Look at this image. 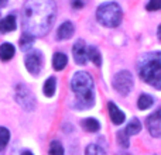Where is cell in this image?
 <instances>
[{"mask_svg": "<svg viewBox=\"0 0 161 155\" xmlns=\"http://www.w3.org/2000/svg\"><path fill=\"white\" fill-rule=\"evenodd\" d=\"M57 14L54 0H27L23 10L24 33L36 37H44L51 30Z\"/></svg>", "mask_w": 161, "mask_h": 155, "instance_id": "6da1fadb", "label": "cell"}, {"mask_svg": "<svg viewBox=\"0 0 161 155\" xmlns=\"http://www.w3.org/2000/svg\"><path fill=\"white\" fill-rule=\"evenodd\" d=\"M71 89L75 93L74 107L78 110H86L95 104V86L93 79L88 72H76L71 79Z\"/></svg>", "mask_w": 161, "mask_h": 155, "instance_id": "7a4b0ae2", "label": "cell"}, {"mask_svg": "<svg viewBox=\"0 0 161 155\" xmlns=\"http://www.w3.org/2000/svg\"><path fill=\"white\" fill-rule=\"evenodd\" d=\"M139 73L146 83L154 86L156 89L161 88V54L150 52L144 54L139 59Z\"/></svg>", "mask_w": 161, "mask_h": 155, "instance_id": "3957f363", "label": "cell"}, {"mask_svg": "<svg viewBox=\"0 0 161 155\" xmlns=\"http://www.w3.org/2000/svg\"><path fill=\"white\" fill-rule=\"evenodd\" d=\"M123 11L117 3H103L97 7L96 11V20L99 24L105 25V27H117L122 23Z\"/></svg>", "mask_w": 161, "mask_h": 155, "instance_id": "277c9868", "label": "cell"}, {"mask_svg": "<svg viewBox=\"0 0 161 155\" xmlns=\"http://www.w3.org/2000/svg\"><path fill=\"white\" fill-rule=\"evenodd\" d=\"M14 99L20 104V107L25 111H33L36 109V97H34L33 92L27 88L25 85H17L16 90H14Z\"/></svg>", "mask_w": 161, "mask_h": 155, "instance_id": "5b68a950", "label": "cell"}, {"mask_svg": "<svg viewBox=\"0 0 161 155\" xmlns=\"http://www.w3.org/2000/svg\"><path fill=\"white\" fill-rule=\"evenodd\" d=\"M113 88L122 96H127L133 89V75L129 71H120L113 78Z\"/></svg>", "mask_w": 161, "mask_h": 155, "instance_id": "8992f818", "label": "cell"}, {"mask_svg": "<svg viewBox=\"0 0 161 155\" xmlns=\"http://www.w3.org/2000/svg\"><path fill=\"white\" fill-rule=\"evenodd\" d=\"M24 64H25L27 71L31 73V75H34V76L38 75L42 69V54L37 50L30 51V52L25 55Z\"/></svg>", "mask_w": 161, "mask_h": 155, "instance_id": "52a82bcc", "label": "cell"}, {"mask_svg": "<svg viewBox=\"0 0 161 155\" xmlns=\"http://www.w3.org/2000/svg\"><path fill=\"white\" fill-rule=\"evenodd\" d=\"M146 124H147L148 133H150L154 138H158L161 136V111L157 110V111H154L150 117H147Z\"/></svg>", "mask_w": 161, "mask_h": 155, "instance_id": "ba28073f", "label": "cell"}, {"mask_svg": "<svg viewBox=\"0 0 161 155\" xmlns=\"http://www.w3.org/2000/svg\"><path fill=\"white\" fill-rule=\"evenodd\" d=\"M72 55L74 59L78 65H85L86 61H88V56H86V47H85V42L82 40H78V41L74 44L72 47Z\"/></svg>", "mask_w": 161, "mask_h": 155, "instance_id": "9c48e42d", "label": "cell"}, {"mask_svg": "<svg viewBox=\"0 0 161 155\" xmlns=\"http://www.w3.org/2000/svg\"><path fill=\"white\" fill-rule=\"evenodd\" d=\"M109 116H110V120L114 126H120L125 123L126 116L113 102H109Z\"/></svg>", "mask_w": 161, "mask_h": 155, "instance_id": "30bf717a", "label": "cell"}, {"mask_svg": "<svg viewBox=\"0 0 161 155\" xmlns=\"http://www.w3.org/2000/svg\"><path fill=\"white\" fill-rule=\"evenodd\" d=\"M74 33H75V27H74V24L71 21H65L59 25L58 31H57V38L61 40V41H64V40L71 38V37L74 35Z\"/></svg>", "mask_w": 161, "mask_h": 155, "instance_id": "8fae6325", "label": "cell"}, {"mask_svg": "<svg viewBox=\"0 0 161 155\" xmlns=\"http://www.w3.org/2000/svg\"><path fill=\"white\" fill-rule=\"evenodd\" d=\"M16 30V16L8 14L7 17H4L3 20H0V33L6 34L10 31Z\"/></svg>", "mask_w": 161, "mask_h": 155, "instance_id": "7c38bea8", "label": "cell"}, {"mask_svg": "<svg viewBox=\"0 0 161 155\" xmlns=\"http://www.w3.org/2000/svg\"><path fill=\"white\" fill-rule=\"evenodd\" d=\"M80 124H82L83 130L88 131V133H96V131L100 130V123L97 121L96 119H93V117L83 119L82 121H80Z\"/></svg>", "mask_w": 161, "mask_h": 155, "instance_id": "4fadbf2b", "label": "cell"}, {"mask_svg": "<svg viewBox=\"0 0 161 155\" xmlns=\"http://www.w3.org/2000/svg\"><path fill=\"white\" fill-rule=\"evenodd\" d=\"M14 52H16V50L10 42H3L0 45V59L2 61H10L14 56Z\"/></svg>", "mask_w": 161, "mask_h": 155, "instance_id": "5bb4252c", "label": "cell"}, {"mask_svg": "<svg viewBox=\"0 0 161 155\" xmlns=\"http://www.w3.org/2000/svg\"><path fill=\"white\" fill-rule=\"evenodd\" d=\"M68 64V56L64 52H57L53 56V67L55 71H62Z\"/></svg>", "mask_w": 161, "mask_h": 155, "instance_id": "9a60e30c", "label": "cell"}, {"mask_svg": "<svg viewBox=\"0 0 161 155\" xmlns=\"http://www.w3.org/2000/svg\"><path fill=\"white\" fill-rule=\"evenodd\" d=\"M86 56H88L96 67H100V65H102V55H100V51L97 50L96 47H93V45H91V47L86 50Z\"/></svg>", "mask_w": 161, "mask_h": 155, "instance_id": "2e32d148", "label": "cell"}, {"mask_svg": "<svg viewBox=\"0 0 161 155\" xmlns=\"http://www.w3.org/2000/svg\"><path fill=\"white\" fill-rule=\"evenodd\" d=\"M55 89H57V79L54 76H50L44 83V88H42V92L47 97H53L55 94Z\"/></svg>", "mask_w": 161, "mask_h": 155, "instance_id": "e0dca14e", "label": "cell"}, {"mask_svg": "<svg viewBox=\"0 0 161 155\" xmlns=\"http://www.w3.org/2000/svg\"><path fill=\"white\" fill-rule=\"evenodd\" d=\"M123 131L127 136H136V134H139L142 131V123L139 121V119H131L130 123L126 126V128Z\"/></svg>", "mask_w": 161, "mask_h": 155, "instance_id": "ac0fdd59", "label": "cell"}, {"mask_svg": "<svg viewBox=\"0 0 161 155\" xmlns=\"http://www.w3.org/2000/svg\"><path fill=\"white\" fill-rule=\"evenodd\" d=\"M153 103H154V99L150 94H142V96L139 97V100H137V107H139L140 110H146V109L151 107Z\"/></svg>", "mask_w": 161, "mask_h": 155, "instance_id": "d6986e66", "label": "cell"}, {"mask_svg": "<svg viewBox=\"0 0 161 155\" xmlns=\"http://www.w3.org/2000/svg\"><path fill=\"white\" fill-rule=\"evenodd\" d=\"M48 155H64V147L59 141L54 140L50 144V150H48Z\"/></svg>", "mask_w": 161, "mask_h": 155, "instance_id": "ffe728a7", "label": "cell"}, {"mask_svg": "<svg viewBox=\"0 0 161 155\" xmlns=\"http://www.w3.org/2000/svg\"><path fill=\"white\" fill-rule=\"evenodd\" d=\"M34 42V38L31 35H28V34H23V37L20 38V47H21L23 51H30L31 45H33Z\"/></svg>", "mask_w": 161, "mask_h": 155, "instance_id": "44dd1931", "label": "cell"}, {"mask_svg": "<svg viewBox=\"0 0 161 155\" xmlns=\"http://www.w3.org/2000/svg\"><path fill=\"white\" fill-rule=\"evenodd\" d=\"M85 155H106L105 150L96 144H89L85 148Z\"/></svg>", "mask_w": 161, "mask_h": 155, "instance_id": "7402d4cb", "label": "cell"}, {"mask_svg": "<svg viewBox=\"0 0 161 155\" xmlns=\"http://www.w3.org/2000/svg\"><path fill=\"white\" fill-rule=\"evenodd\" d=\"M8 140H10V131L6 127H0V150H3L7 145Z\"/></svg>", "mask_w": 161, "mask_h": 155, "instance_id": "603a6c76", "label": "cell"}, {"mask_svg": "<svg viewBox=\"0 0 161 155\" xmlns=\"http://www.w3.org/2000/svg\"><path fill=\"white\" fill-rule=\"evenodd\" d=\"M117 141H119L120 147L125 148V150L126 148H129V145H130V142H129V136L123 130L117 131Z\"/></svg>", "mask_w": 161, "mask_h": 155, "instance_id": "cb8c5ba5", "label": "cell"}, {"mask_svg": "<svg viewBox=\"0 0 161 155\" xmlns=\"http://www.w3.org/2000/svg\"><path fill=\"white\" fill-rule=\"evenodd\" d=\"M161 8V0H150L147 3V10L150 11H156Z\"/></svg>", "mask_w": 161, "mask_h": 155, "instance_id": "d4e9b609", "label": "cell"}, {"mask_svg": "<svg viewBox=\"0 0 161 155\" xmlns=\"http://www.w3.org/2000/svg\"><path fill=\"white\" fill-rule=\"evenodd\" d=\"M86 2L88 0H71V4H72L74 8H82V7H85Z\"/></svg>", "mask_w": 161, "mask_h": 155, "instance_id": "484cf974", "label": "cell"}, {"mask_svg": "<svg viewBox=\"0 0 161 155\" xmlns=\"http://www.w3.org/2000/svg\"><path fill=\"white\" fill-rule=\"evenodd\" d=\"M7 4V0H0V7H4Z\"/></svg>", "mask_w": 161, "mask_h": 155, "instance_id": "4316f807", "label": "cell"}, {"mask_svg": "<svg viewBox=\"0 0 161 155\" xmlns=\"http://www.w3.org/2000/svg\"><path fill=\"white\" fill-rule=\"evenodd\" d=\"M21 155H34L33 152H30V151H23Z\"/></svg>", "mask_w": 161, "mask_h": 155, "instance_id": "83f0119b", "label": "cell"}, {"mask_svg": "<svg viewBox=\"0 0 161 155\" xmlns=\"http://www.w3.org/2000/svg\"><path fill=\"white\" fill-rule=\"evenodd\" d=\"M117 155H129V154H126V152H120V154H117Z\"/></svg>", "mask_w": 161, "mask_h": 155, "instance_id": "f1b7e54d", "label": "cell"}]
</instances>
